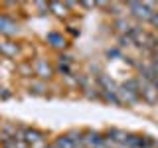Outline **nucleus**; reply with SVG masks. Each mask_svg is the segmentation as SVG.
Listing matches in <instances>:
<instances>
[{"instance_id":"obj_1","label":"nucleus","mask_w":158,"mask_h":148,"mask_svg":"<svg viewBox=\"0 0 158 148\" xmlns=\"http://www.w3.org/2000/svg\"><path fill=\"white\" fill-rule=\"evenodd\" d=\"M127 10L138 22H148L152 18V14L158 10V4L156 2H127Z\"/></svg>"},{"instance_id":"obj_2","label":"nucleus","mask_w":158,"mask_h":148,"mask_svg":"<svg viewBox=\"0 0 158 148\" xmlns=\"http://www.w3.org/2000/svg\"><path fill=\"white\" fill-rule=\"evenodd\" d=\"M18 134L30 144V148H46L48 146V138L46 132L34 126H18Z\"/></svg>"},{"instance_id":"obj_3","label":"nucleus","mask_w":158,"mask_h":148,"mask_svg":"<svg viewBox=\"0 0 158 148\" xmlns=\"http://www.w3.org/2000/svg\"><path fill=\"white\" fill-rule=\"evenodd\" d=\"M20 32V28H18V22L14 18H10L8 14H4V12H0V36H14V34H18Z\"/></svg>"},{"instance_id":"obj_4","label":"nucleus","mask_w":158,"mask_h":148,"mask_svg":"<svg viewBox=\"0 0 158 148\" xmlns=\"http://www.w3.org/2000/svg\"><path fill=\"white\" fill-rule=\"evenodd\" d=\"M34 75H38L42 81H48V79L53 77V67L49 65L44 57H38L34 61Z\"/></svg>"},{"instance_id":"obj_5","label":"nucleus","mask_w":158,"mask_h":148,"mask_svg":"<svg viewBox=\"0 0 158 148\" xmlns=\"http://www.w3.org/2000/svg\"><path fill=\"white\" fill-rule=\"evenodd\" d=\"M140 79V77H138ZM142 81V79H140ZM140 99L146 103H150V105H156L158 103V89L154 83H148V81H142V91H140Z\"/></svg>"},{"instance_id":"obj_6","label":"nucleus","mask_w":158,"mask_h":148,"mask_svg":"<svg viewBox=\"0 0 158 148\" xmlns=\"http://www.w3.org/2000/svg\"><path fill=\"white\" fill-rule=\"evenodd\" d=\"M105 142V134L97 130H85L83 132V146L85 148H99Z\"/></svg>"},{"instance_id":"obj_7","label":"nucleus","mask_w":158,"mask_h":148,"mask_svg":"<svg viewBox=\"0 0 158 148\" xmlns=\"http://www.w3.org/2000/svg\"><path fill=\"white\" fill-rule=\"evenodd\" d=\"M0 56L4 57H18L20 56V43L14 39H0Z\"/></svg>"},{"instance_id":"obj_8","label":"nucleus","mask_w":158,"mask_h":148,"mask_svg":"<svg viewBox=\"0 0 158 148\" xmlns=\"http://www.w3.org/2000/svg\"><path fill=\"white\" fill-rule=\"evenodd\" d=\"M127 136H128V132L121 130V128H111V130L105 132V140L113 142V144H125Z\"/></svg>"},{"instance_id":"obj_9","label":"nucleus","mask_w":158,"mask_h":148,"mask_svg":"<svg viewBox=\"0 0 158 148\" xmlns=\"http://www.w3.org/2000/svg\"><path fill=\"white\" fill-rule=\"evenodd\" d=\"M48 43L52 47H56V49H65L67 47V39L63 38V34H59V32H49L48 34Z\"/></svg>"},{"instance_id":"obj_10","label":"nucleus","mask_w":158,"mask_h":148,"mask_svg":"<svg viewBox=\"0 0 158 148\" xmlns=\"http://www.w3.org/2000/svg\"><path fill=\"white\" fill-rule=\"evenodd\" d=\"M49 10H52L57 18H65L69 8H67V4H61V2H49Z\"/></svg>"},{"instance_id":"obj_11","label":"nucleus","mask_w":158,"mask_h":148,"mask_svg":"<svg viewBox=\"0 0 158 148\" xmlns=\"http://www.w3.org/2000/svg\"><path fill=\"white\" fill-rule=\"evenodd\" d=\"M131 26H132V24H128V20H127V18H117V20H115V24H113V28H115L117 32H118V36H121V34H127L128 30H131Z\"/></svg>"},{"instance_id":"obj_12","label":"nucleus","mask_w":158,"mask_h":148,"mask_svg":"<svg viewBox=\"0 0 158 148\" xmlns=\"http://www.w3.org/2000/svg\"><path fill=\"white\" fill-rule=\"evenodd\" d=\"M117 42H118V47H121V49H127V47L135 46V42H132V38L128 36V34H121V36L117 38Z\"/></svg>"},{"instance_id":"obj_13","label":"nucleus","mask_w":158,"mask_h":148,"mask_svg":"<svg viewBox=\"0 0 158 148\" xmlns=\"http://www.w3.org/2000/svg\"><path fill=\"white\" fill-rule=\"evenodd\" d=\"M18 71L22 73V75L30 77V75L34 73V65H32V61H24V63H20V65H18Z\"/></svg>"},{"instance_id":"obj_14","label":"nucleus","mask_w":158,"mask_h":148,"mask_svg":"<svg viewBox=\"0 0 158 148\" xmlns=\"http://www.w3.org/2000/svg\"><path fill=\"white\" fill-rule=\"evenodd\" d=\"M44 91H46V85H44V81L30 85V93H34V95H44Z\"/></svg>"},{"instance_id":"obj_15","label":"nucleus","mask_w":158,"mask_h":148,"mask_svg":"<svg viewBox=\"0 0 158 148\" xmlns=\"http://www.w3.org/2000/svg\"><path fill=\"white\" fill-rule=\"evenodd\" d=\"M107 57H118V59H123V57H125V53H123V49L121 47H111V49H107Z\"/></svg>"},{"instance_id":"obj_16","label":"nucleus","mask_w":158,"mask_h":148,"mask_svg":"<svg viewBox=\"0 0 158 148\" xmlns=\"http://www.w3.org/2000/svg\"><path fill=\"white\" fill-rule=\"evenodd\" d=\"M148 24H150V26H152V28H154L156 32H158V10H156L154 14H152V18L148 20Z\"/></svg>"}]
</instances>
